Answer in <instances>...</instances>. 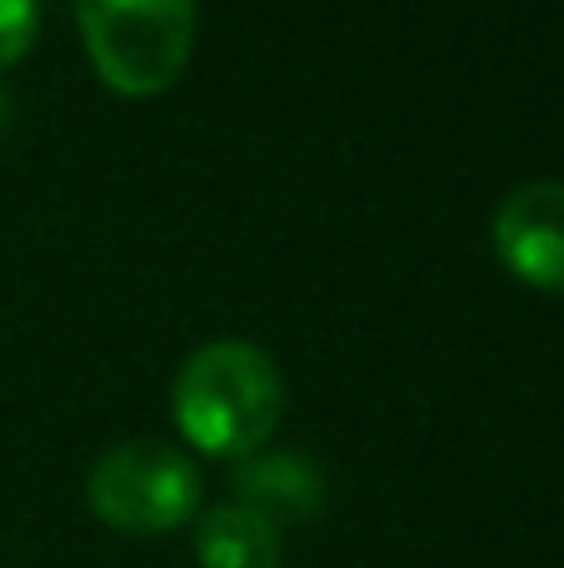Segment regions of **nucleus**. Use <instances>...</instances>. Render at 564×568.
<instances>
[{
	"mask_svg": "<svg viewBox=\"0 0 564 568\" xmlns=\"http://www.w3.org/2000/svg\"><path fill=\"white\" fill-rule=\"evenodd\" d=\"M170 414L190 449L210 459H250L285 414V379L250 339H210L180 364Z\"/></svg>",
	"mask_w": 564,
	"mask_h": 568,
	"instance_id": "f257e3e1",
	"label": "nucleus"
},
{
	"mask_svg": "<svg viewBox=\"0 0 564 568\" xmlns=\"http://www.w3.org/2000/svg\"><path fill=\"white\" fill-rule=\"evenodd\" d=\"M75 26L95 75L115 95L170 90L195 50V0H75Z\"/></svg>",
	"mask_w": 564,
	"mask_h": 568,
	"instance_id": "f03ea898",
	"label": "nucleus"
},
{
	"mask_svg": "<svg viewBox=\"0 0 564 568\" xmlns=\"http://www.w3.org/2000/svg\"><path fill=\"white\" fill-rule=\"evenodd\" d=\"M85 504L115 534H170L200 519V469L165 439H125L95 459Z\"/></svg>",
	"mask_w": 564,
	"mask_h": 568,
	"instance_id": "7ed1b4c3",
	"label": "nucleus"
},
{
	"mask_svg": "<svg viewBox=\"0 0 564 568\" xmlns=\"http://www.w3.org/2000/svg\"><path fill=\"white\" fill-rule=\"evenodd\" d=\"M500 265L530 290L564 294V180H530L510 190L490 225Z\"/></svg>",
	"mask_w": 564,
	"mask_h": 568,
	"instance_id": "20e7f679",
	"label": "nucleus"
},
{
	"mask_svg": "<svg viewBox=\"0 0 564 568\" xmlns=\"http://www.w3.org/2000/svg\"><path fill=\"white\" fill-rule=\"evenodd\" d=\"M235 504L265 514L270 524H290V519H310L325 504V479L305 454H250L235 469Z\"/></svg>",
	"mask_w": 564,
	"mask_h": 568,
	"instance_id": "39448f33",
	"label": "nucleus"
},
{
	"mask_svg": "<svg viewBox=\"0 0 564 568\" xmlns=\"http://www.w3.org/2000/svg\"><path fill=\"white\" fill-rule=\"evenodd\" d=\"M280 559H285L280 529L245 504H215L195 519L200 568H280Z\"/></svg>",
	"mask_w": 564,
	"mask_h": 568,
	"instance_id": "423d86ee",
	"label": "nucleus"
},
{
	"mask_svg": "<svg viewBox=\"0 0 564 568\" xmlns=\"http://www.w3.org/2000/svg\"><path fill=\"white\" fill-rule=\"evenodd\" d=\"M40 30V6L36 0H0V75L30 55Z\"/></svg>",
	"mask_w": 564,
	"mask_h": 568,
	"instance_id": "0eeeda50",
	"label": "nucleus"
}]
</instances>
